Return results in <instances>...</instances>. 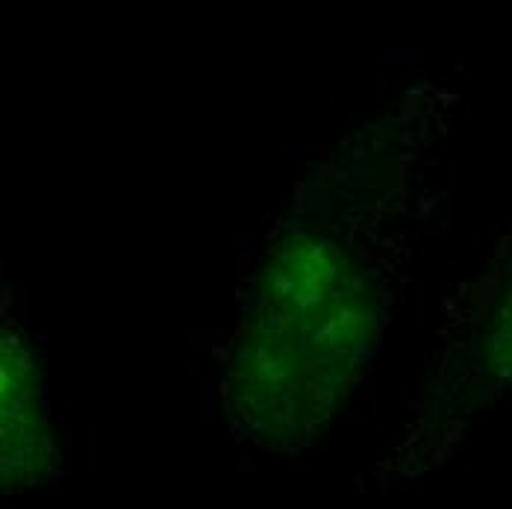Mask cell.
<instances>
[{"label": "cell", "instance_id": "cell-1", "mask_svg": "<svg viewBox=\"0 0 512 509\" xmlns=\"http://www.w3.org/2000/svg\"><path fill=\"white\" fill-rule=\"evenodd\" d=\"M371 304L351 259L327 236H292L262 271L233 357L230 404L256 442H312L357 380Z\"/></svg>", "mask_w": 512, "mask_h": 509}, {"label": "cell", "instance_id": "cell-2", "mask_svg": "<svg viewBox=\"0 0 512 509\" xmlns=\"http://www.w3.org/2000/svg\"><path fill=\"white\" fill-rule=\"evenodd\" d=\"M51 462L39 371L18 336L3 339V489H27Z\"/></svg>", "mask_w": 512, "mask_h": 509}, {"label": "cell", "instance_id": "cell-3", "mask_svg": "<svg viewBox=\"0 0 512 509\" xmlns=\"http://www.w3.org/2000/svg\"><path fill=\"white\" fill-rule=\"evenodd\" d=\"M501 336H498V348H504V362L512 365V295L510 301L501 309Z\"/></svg>", "mask_w": 512, "mask_h": 509}]
</instances>
